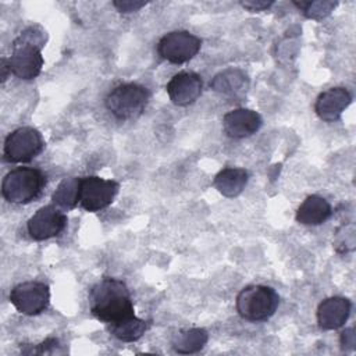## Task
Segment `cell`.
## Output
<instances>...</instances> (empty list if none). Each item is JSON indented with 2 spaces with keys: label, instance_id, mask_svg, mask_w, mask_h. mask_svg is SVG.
<instances>
[{
  "label": "cell",
  "instance_id": "d4e9b609",
  "mask_svg": "<svg viewBox=\"0 0 356 356\" xmlns=\"http://www.w3.org/2000/svg\"><path fill=\"white\" fill-rule=\"evenodd\" d=\"M339 341H341V346L343 350H353L355 343H356L353 328H346L345 331H342Z\"/></svg>",
  "mask_w": 356,
  "mask_h": 356
},
{
  "label": "cell",
  "instance_id": "484cf974",
  "mask_svg": "<svg viewBox=\"0 0 356 356\" xmlns=\"http://www.w3.org/2000/svg\"><path fill=\"white\" fill-rule=\"evenodd\" d=\"M0 67H1V83H4L8 78V75H11V68H10V64H8V58H1L0 61Z\"/></svg>",
  "mask_w": 356,
  "mask_h": 356
},
{
  "label": "cell",
  "instance_id": "5b68a950",
  "mask_svg": "<svg viewBox=\"0 0 356 356\" xmlns=\"http://www.w3.org/2000/svg\"><path fill=\"white\" fill-rule=\"evenodd\" d=\"M43 147V136L36 128L19 127L6 136L3 154L8 163H28L35 159Z\"/></svg>",
  "mask_w": 356,
  "mask_h": 356
},
{
  "label": "cell",
  "instance_id": "7a4b0ae2",
  "mask_svg": "<svg viewBox=\"0 0 356 356\" xmlns=\"http://www.w3.org/2000/svg\"><path fill=\"white\" fill-rule=\"evenodd\" d=\"M46 185V175L33 167H17L1 182V195L8 203L28 204L38 199Z\"/></svg>",
  "mask_w": 356,
  "mask_h": 356
},
{
  "label": "cell",
  "instance_id": "8fae6325",
  "mask_svg": "<svg viewBox=\"0 0 356 356\" xmlns=\"http://www.w3.org/2000/svg\"><path fill=\"white\" fill-rule=\"evenodd\" d=\"M203 81L192 71H182L175 74L167 83L165 90L170 100L175 106H189L195 103L202 95Z\"/></svg>",
  "mask_w": 356,
  "mask_h": 356
},
{
  "label": "cell",
  "instance_id": "5bb4252c",
  "mask_svg": "<svg viewBox=\"0 0 356 356\" xmlns=\"http://www.w3.org/2000/svg\"><path fill=\"white\" fill-rule=\"evenodd\" d=\"M352 303L343 296H331L320 302L317 307V324L321 330H338L348 321Z\"/></svg>",
  "mask_w": 356,
  "mask_h": 356
},
{
  "label": "cell",
  "instance_id": "7402d4cb",
  "mask_svg": "<svg viewBox=\"0 0 356 356\" xmlns=\"http://www.w3.org/2000/svg\"><path fill=\"white\" fill-rule=\"evenodd\" d=\"M21 350L25 355H32V353H36V355H54V353H63L64 352L61 349L60 341L57 338H53V337L46 338L44 341H42L36 346H29V349L24 348Z\"/></svg>",
  "mask_w": 356,
  "mask_h": 356
},
{
  "label": "cell",
  "instance_id": "8992f818",
  "mask_svg": "<svg viewBox=\"0 0 356 356\" xmlns=\"http://www.w3.org/2000/svg\"><path fill=\"white\" fill-rule=\"evenodd\" d=\"M120 191V184L114 179H104L97 175L81 178L79 204L83 210L95 213L108 207Z\"/></svg>",
  "mask_w": 356,
  "mask_h": 356
},
{
  "label": "cell",
  "instance_id": "3957f363",
  "mask_svg": "<svg viewBox=\"0 0 356 356\" xmlns=\"http://www.w3.org/2000/svg\"><path fill=\"white\" fill-rule=\"evenodd\" d=\"M280 296L274 288L267 285H248L236 295L235 306L238 314L248 321H266L277 312Z\"/></svg>",
  "mask_w": 356,
  "mask_h": 356
},
{
  "label": "cell",
  "instance_id": "9c48e42d",
  "mask_svg": "<svg viewBox=\"0 0 356 356\" xmlns=\"http://www.w3.org/2000/svg\"><path fill=\"white\" fill-rule=\"evenodd\" d=\"M8 64L11 74L19 79H33L36 78L43 68L44 60L42 56V49L14 39L11 44V56L8 57Z\"/></svg>",
  "mask_w": 356,
  "mask_h": 356
},
{
  "label": "cell",
  "instance_id": "603a6c76",
  "mask_svg": "<svg viewBox=\"0 0 356 356\" xmlns=\"http://www.w3.org/2000/svg\"><path fill=\"white\" fill-rule=\"evenodd\" d=\"M147 4V1H139V0H114L113 6L117 8V11L128 14V13H134L140 10L142 7H145Z\"/></svg>",
  "mask_w": 356,
  "mask_h": 356
},
{
  "label": "cell",
  "instance_id": "4fadbf2b",
  "mask_svg": "<svg viewBox=\"0 0 356 356\" xmlns=\"http://www.w3.org/2000/svg\"><path fill=\"white\" fill-rule=\"evenodd\" d=\"M352 103L350 92L343 86L330 88L318 95L314 103V111L320 120L335 122Z\"/></svg>",
  "mask_w": 356,
  "mask_h": 356
},
{
  "label": "cell",
  "instance_id": "2e32d148",
  "mask_svg": "<svg viewBox=\"0 0 356 356\" xmlns=\"http://www.w3.org/2000/svg\"><path fill=\"white\" fill-rule=\"evenodd\" d=\"M332 214V207L323 196H307L296 210V221L303 225H320Z\"/></svg>",
  "mask_w": 356,
  "mask_h": 356
},
{
  "label": "cell",
  "instance_id": "ac0fdd59",
  "mask_svg": "<svg viewBox=\"0 0 356 356\" xmlns=\"http://www.w3.org/2000/svg\"><path fill=\"white\" fill-rule=\"evenodd\" d=\"M209 341V334L204 328H189L178 331L171 341L172 349L181 355L196 353L204 348Z\"/></svg>",
  "mask_w": 356,
  "mask_h": 356
},
{
  "label": "cell",
  "instance_id": "30bf717a",
  "mask_svg": "<svg viewBox=\"0 0 356 356\" xmlns=\"http://www.w3.org/2000/svg\"><path fill=\"white\" fill-rule=\"evenodd\" d=\"M67 216L56 206L40 207L26 222V229L33 241H46L58 236L67 227Z\"/></svg>",
  "mask_w": 356,
  "mask_h": 356
},
{
  "label": "cell",
  "instance_id": "7c38bea8",
  "mask_svg": "<svg viewBox=\"0 0 356 356\" xmlns=\"http://www.w3.org/2000/svg\"><path fill=\"white\" fill-rule=\"evenodd\" d=\"M263 124L261 115L252 108H234L222 117L224 132L234 139H242L256 134Z\"/></svg>",
  "mask_w": 356,
  "mask_h": 356
},
{
  "label": "cell",
  "instance_id": "d6986e66",
  "mask_svg": "<svg viewBox=\"0 0 356 356\" xmlns=\"http://www.w3.org/2000/svg\"><path fill=\"white\" fill-rule=\"evenodd\" d=\"M147 328H149V321L142 320L136 316L107 325L108 332L114 338L122 342H135L140 339L147 331Z\"/></svg>",
  "mask_w": 356,
  "mask_h": 356
},
{
  "label": "cell",
  "instance_id": "9a60e30c",
  "mask_svg": "<svg viewBox=\"0 0 356 356\" xmlns=\"http://www.w3.org/2000/svg\"><path fill=\"white\" fill-rule=\"evenodd\" d=\"M210 86L221 95L241 97L249 89V78L239 68H227L214 75V78L210 82Z\"/></svg>",
  "mask_w": 356,
  "mask_h": 356
},
{
  "label": "cell",
  "instance_id": "6da1fadb",
  "mask_svg": "<svg viewBox=\"0 0 356 356\" xmlns=\"http://www.w3.org/2000/svg\"><path fill=\"white\" fill-rule=\"evenodd\" d=\"M90 313L106 325L135 316L134 302L127 284L121 280L106 277L89 291Z\"/></svg>",
  "mask_w": 356,
  "mask_h": 356
},
{
  "label": "cell",
  "instance_id": "44dd1931",
  "mask_svg": "<svg viewBox=\"0 0 356 356\" xmlns=\"http://www.w3.org/2000/svg\"><path fill=\"white\" fill-rule=\"evenodd\" d=\"M293 4L303 13L306 18L310 19H321L334 11L338 6L337 1H293Z\"/></svg>",
  "mask_w": 356,
  "mask_h": 356
},
{
  "label": "cell",
  "instance_id": "e0dca14e",
  "mask_svg": "<svg viewBox=\"0 0 356 356\" xmlns=\"http://www.w3.org/2000/svg\"><path fill=\"white\" fill-rule=\"evenodd\" d=\"M249 172L245 168L225 167L213 179L214 188L225 197H236L246 188Z\"/></svg>",
  "mask_w": 356,
  "mask_h": 356
},
{
  "label": "cell",
  "instance_id": "277c9868",
  "mask_svg": "<svg viewBox=\"0 0 356 356\" xmlns=\"http://www.w3.org/2000/svg\"><path fill=\"white\" fill-rule=\"evenodd\" d=\"M149 90L135 82L120 83L106 96V108L118 120H135L145 111L149 103Z\"/></svg>",
  "mask_w": 356,
  "mask_h": 356
},
{
  "label": "cell",
  "instance_id": "cb8c5ba5",
  "mask_svg": "<svg viewBox=\"0 0 356 356\" xmlns=\"http://www.w3.org/2000/svg\"><path fill=\"white\" fill-rule=\"evenodd\" d=\"M243 8L252 11V13H259V11H266L268 10L274 1L273 0H245V1H241L239 3Z\"/></svg>",
  "mask_w": 356,
  "mask_h": 356
},
{
  "label": "cell",
  "instance_id": "ba28073f",
  "mask_svg": "<svg viewBox=\"0 0 356 356\" xmlns=\"http://www.w3.org/2000/svg\"><path fill=\"white\" fill-rule=\"evenodd\" d=\"M10 302L17 312L25 316L40 314L50 303L49 285L40 281L21 282L11 289Z\"/></svg>",
  "mask_w": 356,
  "mask_h": 356
},
{
  "label": "cell",
  "instance_id": "ffe728a7",
  "mask_svg": "<svg viewBox=\"0 0 356 356\" xmlns=\"http://www.w3.org/2000/svg\"><path fill=\"white\" fill-rule=\"evenodd\" d=\"M79 186L81 178L70 177L64 178L51 195V202L58 209L71 210L79 203Z\"/></svg>",
  "mask_w": 356,
  "mask_h": 356
},
{
  "label": "cell",
  "instance_id": "52a82bcc",
  "mask_svg": "<svg viewBox=\"0 0 356 356\" xmlns=\"http://www.w3.org/2000/svg\"><path fill=\"white\" fill-rule=\"evenodd\" d=\"M202 47V39L188 31L165 33L157 43L159 54L171 64H184L192 60Z\"/></svg>",
  "mask_w": 356,
  "mask_h": 356
}]
</instances>
